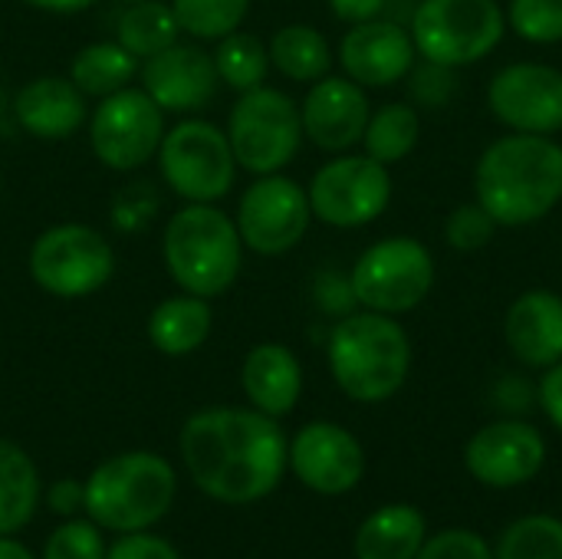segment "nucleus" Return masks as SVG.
<instances>
[{"label": "nucleus", "instance_id": "obj_1", "mask_svg": "<svg viewBox=\"0 0 562 559\" xmlns=\"http://www.w3.org/2000/svg\"><path fill=\"white\" fill-rule=\"evenodd\" d=\"M191 481L214 501L254 504L277 491L290 468V441L257 409H204L181 428Z\"/></svg>", "mask_w": 562, "mask_h": 559}, {"label": "nucleus", "instance_id": "obj_2", "mask_svg": "<svg viewBox=\"0 0 562 559\" xmlns=\"http://www.w3.org/2000/svg\"><path fill=\"white\" fill-rule=\"evenodd\" d=\"M474 201L497 227H527L562 201V145L553 135L510 132L491 142L474 168Z\"/></svg>", "mask_w": 562, "mask_h": 559}, {"label": "nucleus", "instance_id": "obj_3", "mask_svg": "<svg viewBox=\"0 0 562 559\" xmlns=\"http://www.w3.org/2000/svg\"><path fill=\"white\" fill-rule=\"evenodd\" d=\"M326 359L342 395L362 405L389 402L412 372V339L395 316L352 310L329 333Z\"/></svg>", "mask_w": 562, "mask_h": 559}, {"label": "nucleus", "instance_id": "obj_4", "mask_svg": "<svg viewBox=\"0 0 562 559\" xmlns=\"http://www.w3.org/2000/svg\"><path fill=\"white\" fill-rule=\"evenodd\" d=\"M244 241L231 214L214 204L178 208L161 234V257L171 280L194 297H224L244 267Z\"/></svg>", "mask_w": 562, "mask_h": 559}, {"label": "nucleus", "instance_id": "obj_5", "mask_svg": "<svg viewBox=\"0 0 562 559\" xmlns=\"http://www.w3.org/2000/svg\"><path fill=\"white\" fill-rule=\"evenodd\" d=\"M171 465L148 451H125L102 461L86 481V514L115 534H138L158 524L175 501Z\"/></svg>", "mask_w": 562, "mask_h": 559}, {"label": "nucleus", "instance_id": "obj_6", "mask_svg": "<svg viewBox=\"0 0 562 559\" xmlns=\"http://www.w3.org/2000/svg\"><path fill=\"white\" fill-rule=\"evenodd\" d=\"M415 53L428 63L461 69L491 56L507 33L497 0H422L408 23Z\"/></svg>", "mask_w": 562, "mask_h": 559}, {"label": "nucleus", "instance_id": "obj_7", "mask_svg": "<svg viewBox=\"0 0 562 559\" xmlns=\"http://www.w3.org/2000/svg\"><path fill=\"white\" fill-rule=\"evenodd\" d=\"M26 270L33 283L56 300H82L99 293L115 273V250L92 224H53L30 244Z\"/></svg>", "mask_w": 562, "mask_h": 559}, {"label": "nucleus", "instance_id": "obj_8", "mask_svg": "<svg viewBox=\"0 0 562 559\" xmlns=\"http://www.w3.org/2000/svg\"><path fill=\"white\" fill-rule=\"evenodd\" d=\"M224 132L237 168L250 175H277L296 158L303 145L300 105L283 89L263 82L237 96Z\"/></svg>", "mask_w": 562, "mask_h": 559}, {"label": "nucleus", "instance_id": "obj_9", "mask_svg": "<svg viewBox=\"0 0 562 559\" xmlns=\"http://www.w3.org/2000/svg\"><path fill=\"white\" fill-rule=\"evenodd\" d=\"M161 181L184 204H217L231 194L237 178V158L227 132L207 119H184L165 128L158 145Z\"/></svg>", "mask_w": 562, "mask_h": 559}, {"label": "nucleus", "instance_id": "obj_10", "mask_svg": "<svg viewBox=\"0 0 562 559\" xmlns=\"http://www.w3.org/2000/svg\"><path fill=\"white\" fill-rule=\"evenodd\" d=\"M349 283L362 310L402 316L428 300L435 257L418 237H385L359 254Z\"/></svg>", "mask_w": 562, "mask_h": 559}, {"label": "nucleus", "instance_id": "obj_11", "mask_svg": "<svg viewBox=\"0 0 562 559\" xmlns=\"http://www.w3.org/2000/svg\"><path fill=\"white\" fill-rule=\"evenodd\" d=\"M313 217L339 227V231H356L372 221H379L392 201V175L389 165L362 155H336L306 185Z\"/></svg>", "mask_w": 562, "mask_h": 559}, {"label": "nucleus", "instance_id": "obj_12", "mask_svg": "<svg viewBox=\"0 0 562 559\" xmlns=\"http://www.w3.org/2000/svg\"><path fill=\"white\" fill-rule=\"evenodd\" d=\"M165 138V112L138 86L102 96L89 115V145L109 171H135L158 155Z\"/></svg>", "mask_w": 562, "mask_h": 559}, {"label": "nucleus", "instance_id": "obj_13", "mask_svg": "<svg viewBox=\"0 0 562 559\" xmlns=\"http://www.w3.org/2000/svg\"><path fill=\"white\" fill-rule=\"evenodd\" d=\"M237 234L247 250L260 257L290 254L313 224L310 194L286 175H257L237 201Z\"/></svg>", "mask_w": 562, "mask_h": 559}, {"label": "nucleus", "instance_id": "obj_14", "mask_svg": "<svg viewBox=\"0 0 562 559\" xmlns=\"http://www.w3.org/2000/svg\"><path fill=\"white\" fill-rule=\"evenodd\" d=\"M487 105L510 132H562V69L547 63H510L487 86Z\"/></svg>", "mask_w": 562, "mask_h": 559}, {"label": "nucleus", "instance_id": "obj_15", "mask_svg": "<svg viewBox=\"0 0 562 559\" xmlns=\"http://www.w3.org/2000/svg\"><path fill=\"white\" fill-rule=\"evenodd\" d=\"M464 465L471 478L484 488H520L533 481L547 465V441L543 435L517 418L491 422L464 448Z\"/></svg>", "mask_w": 562, "mask_h": 559}, {"label": "nucleus", "instance_id": "obj_16", "mask_svg": "<svg viewBox=\"0 0 562 559\" xmlns=\"http://www.w3.org/2000/svg\"><path fill=\"white\" fill-rule=\"evenodd\" d=\"M293 474L323 497L349 494L366 474V451L359 438L336 422H310L290 441Z\"/></svg>", "mask_w": 562, "mask_h": 559}, {"label": "nucleus", "instance_id": "obj_17", "mask_svg": "<svg viewBox=\"0 0 562 559\" xmlns=\"http://www.w3.org/2000/svg\"><path fill=\"white\" fill-rule=\"evenodd\" d=\"M138 76L158 109L175 115L204 109L221 89L214 56L198 43H171L168 49L148 56L138 66Z\"/></svg>", "mask_w": 562, "mask_h": 559}, {"label": "nucleus", "instance_id": "obj_18", "mask_svg": "<svg viewBox=\"0 0 562 559\" xmlns=\"http://www.w3.org/2000/svg\"><path fill=\"white\" fill-rule=\"evenodd\" d=\"M369 115V96L349 76H323L310 82V92L300 105L303 138H310L319 152L329 155L356 148L366 135Z\"/></svg>", "mask_w": 562, "mask_h": 559}, {"label": "nucleus", "instance_id": "obj_19", "mask_svg": "<svg viewBox=\"0 0 562 559\" xmlns=\"http://www.w3.org/2000/svg\"><path fill=\"white\" fill-rule=\"evenodd\" d=\"M412 33L395 20H369L346 30L339 43L342 72L362 89H389L402 82L415 66Z\"/></svg>", "mask_w": 562, "mask_h": 559}, {"label": "nucleus", "instance_id": "obj_20", "mask_svg": "<svg viewBox=\"0 0 562 559\" xmlns=\"http://www.w3.org/2000/svg\"><path fill=\"white\" fill-rule=\"evenodd\" d=\"M504 343L527 369L562 362V297L553 290L520 293L504 316Z\"/></svg>", "mask_w": 562, "mask_h": 559}, {"label": "nucleus", "instance_id": "obj_21", "mask_svg": "<svg viewBox=\"0 0 562 559\" xmlns=\"http://www.w3.org/2000/svg\"><path fill=\"white\" fill-rule=\"evenodd\" d=\"M13 119L40 142H66L86 119V96L69 76H36L13 96Z\"/></svg>", "mask_w": 562, "mask_h": 559}, {"label": "nucleus", "instance_id": "obj_22", "mask_svg": "<svg viewBox=\"0 0 562 559\" xmlns=\"http://www.w3.org/2000/svg\"><path fill=\"white\" fill-rule=\"evenodd\" d=\"M240 385L257 412L270 418H283L296 409L300 392H303L300 359L283 343H260L244 359Z\"/></svg>", "mask_w": 562, "mask_h": 559}, {"label": "nucleus", "instance_id": "obj_23", "mask_svg": "<svg viewBox=\"0 0 562 559\" xmlns=\"http://www.w3.org/2000/svg\"><path fill=\"white\" fill-rule=\"evenodd\" d=\"M214 329L211 300L194 293H178L161 300L148 313V343L165 356H191L198 353Z\"/></svg>", "mask_w": 562, "mask_h": 559}, {"label": "nucleus", "instance_id": "obj_24", "mask_svg": "<svg viewBox=\"0 0 562 559\" xmlns=\"http://www.w3.org/2000/svg\"><path fill=\"white\" fill-rule=\"evenodd\" d=\"M425 540V514L412 504H389L356 530V559H415Z\"/></svg>", "mask_w": 562, "mask_h": 559}, {"label": "nucleus", "instance_id": "obj_25", "mask_svg": "<svg viewBox=\"0 0 562 559\" xmlns=\"http://www.w3.org/2000/svg\"><path fill=\"white\" fill-rule=\"evenodd\" d=\"M267 49H270V66H277V72L293 82H316V79L329 76V69H333V46L310 23L280 26L270 36Z\"/></svg>", "mask_w": 562, "mask_h": 559}, {"label": "nucleus", "instance_id": "obj_26", "mask_svg": "<svg viewBox=\"0 0 562 559\" xmlns=\"http://www.w3.org/2000/svg\"><path fill=\"white\" fill-rule=\"evenodd\" d=\"M138 76V56H132L119 40H99L82 46L69 63V79L82 96H112Z\"/></svg>", "mask_w": 562, "mask_h": 559}, {"label": "nucleus", "instance_id": "obj_27", "mask_svg": "<svg viewBox=\"0 0 562 559\" xmlns=\"http://www.w3.org/2000/svg\"><path fill=\"white\" fill-rule=\"evenodd\" d=\"M40 501V478L30 455L0 438V537L30 524Z\"/></svg>", "mask_w": 562, "mask_h": 559}, {"label": "nucleus", "instance_id": "obj_28", "mask_svg": "<svg viewBox=\"0 0 562 559\" xmlns=\"http://www.w3.org/2000/svg\"><path fill=\"white\" fill-rule=\"evenodd\" d=\"M178 20L171 3L161 0H135L122 10L119 26H115V40L138 59H148L161 49H168L171 43H178Z\"/></svg>", "mask_w": 562, "mask_h": 559}, {"label": "nucleus", "instance_id": "obj_29", "mask_svg": "<svg viewBox=\"0 0 562 559\" xmlns=\"http://www.w3.org/2000/svg\"><path fill=\"white\" fill-rule=\"evenodd\" d=\"M422 138V119L408 102H389L369 115L362 148L369 158L382 165H398L405 161Z\"/></svg>", "mask_w": 562, "mask_h": 559}, {"label": "nucleus", "instance_id": "obj_30", "mask_svg": "<svg viewBox=\"0 0 562 559\" xmlns=\"http://www.w3.org/2000/svg\"><path fill=\"white\" fill-rule=\"evenodd\" d=\"M211 56H214V69L221 76V86L247 92V89H257L267 82L270 49L254 33H244V30L227 33L224 40H217V49Z\"/></svg>", "mask_w": 562, "mask_h": 559}, {"label": "nucleus", "instance_id": "obj_31", "mask_svg": "<svg viewBox=\"0 0 562 559\" xmlns=\"http://www.w3.org/2000/svg\"><path fill=\"white\" fill-rule=\"evenodd\" d=\"M494 559H562V521L553 514L514 521L501 534Z\"/></svg>", "mask_w": 562, "mask_h": 559}, {"label": "nucleus", "instance_id": "obj_32", "mask_svg": "<svg viewBox=\"0 0 562 559\" xmlns=\"http://www.w3.org/2000/svg\"><path fill=\"white\" fill-rule=\"evenodd\" d=\"M178 26L194 40H224L240 30L250 0H171Z\"/></svg>", "mask_w": 562, "mask_h": 559}, {"label": "nucleus", "instance_id": "obj_33", "mask_svg": "<svg viewBox=\"0 0 562 559\" xmlns=\"http://www.w3.org/2000/svg\"><path fill=\"white\" fill-rule=\"evenodd\" d=\"M507 26L527 43H562V0H510Z\"/></svg>", "mask_w": 562, "mask_h": 559}, {"label": "nucleus", "instance_id": "obj_34", "mask_svg": "<svg viewBox=\"0 0 562 559\" xmlns=\"http://www.w3.org/2000/svg\"><path fill=\"white\" fill-rule=\"evenodd\" d=\"M497 234V221L477 204H458L448 221H445V241L451 250H461V254H474V250H484Z\"/></svg>", "mask_w": 562, "mask_h": 559}, {"label": "nucleus", "instance_id": "obj_35", "mask_svg": "<svg viewBox=\"0 0 562 559\" xmlns=\"http://www.w3.org/2000/svg\"><path fill=\"white\" fill-rule=\"evenodd\" d=\"M43 559H105V544L99 524L89 521H66L56 527L43 547Z\"/></svg>", "mask_w": 562, "mask_h": 559}, {"label": "nucleus", "instance_id": "obj_36", "mask_svg": "<svg viewBox=\"0 0 562 559\" xmlns=\"http://www.w3.org/2000/svg\"><path fill=\"white\" fill-rule=\"evenodd\" d=\"M158 211V194L151 191L148 181H135L122 188L112 201V224L119 231H142Z\"/></svg>", "mask_w": 562, "mask_h": 559}, {"label": "nucleus", "instance_id": "obj_37", "mask_svg": "<svg viewBox=\"0 0 562 559\" xmlns=\"http://www.w3.org/2000/svg\"><path fill=\"white\" fill-rule=\"evenodd\" d=\"M415 559H494V550L474 530H441L422 544Z\"/></svg>", "mask_w": 562, "mask_h": 559}, {"label": "nucleus", "instance_id": "obj_38", "mask_svg": "<svg viewBox=\"0 0 562 559\" xmlns=\"http://www.w3.org/2000/svg\"><path fill=\"white\" fill-rule=\"evenodd\" d=\"M105 559H181L178 550L158 537H148V534H125L122 540H115L109 547Z\"/></svg>", "mask_w": 562, "mask_h": 559}, {"label": "nucleus", "instance_id": "obj_39", "mask_svg": "<svg viewBox=\"0 0 562 559\" xmlns=\"http://www.w3.org/2000/svg\"><path fill=\"white\" fill-rule=\"evenodd\" d=\"M412 72H415V96H418L422 102H428V105H445V102L451 99V92H454L451 72H454V69L425 59V66H422V69L412 66Z\"/></svg>", "mask_w": 562, "mask_h": 559}, {"label": "nucleus", "instance_id": "obj_40", "mask_svg": "<svg viewBox=\"0 0 562 559\" xmlns=\"http://www.w3.org/2000/svg\"><path fill=\"white\" fill-rule=\"evenodd\" d=\"M316 303H319L326 313H333V316H346V313H352V310L359 306L349 277L342 280V277H336V273H323V277H319V283H316Z\"/></svg>", "mask_w": 562, "mask_h": 559}, {"label": "nucleus", "instance_id": "obj_41", "mask_svg": "<svg viewBox=\"0 0 562 559\" xmlns=\"http://www.w3.org/2000/svg\"><path fill=\"white\" fill-rule=\"evenodd\" d=\"M540 405H543L547 418L553 422V428L562 435V362L543 369V379H540Z\"/></svg>", "mask_w": 562, "mask_h": 559}, {"label": "nucleus", "instance_id": "obj_42", "mask_svg": "<svg viewBox=\"0 0 562 559\" xmlns=\"http://www.w3.org/2000/svg\"><path fill=\"white\" fill-rule=\"evenodd\" d=\"M389 0H329V10L336 20L356 26V23H369V20H379L385 13Z\"/></svg>", "mask_w": 562, "mask_h": 559}, {"label": "nucleus", "instance_id": "obj_43", "mask_svg": "<svg viewBox=\"0 0 562 559\" xmlns=\"http://www.w3.org/2000/svg\"><path fill=\"white\" fill-rule=\"evenodd\" d=\"M82 504H86V484H79V481H59V484H53V491H49V507H53L56 514L72 517Z\"/></svg>", "mask_w": 562, "mask_h": 559}, {"label": "nucleus", "instance_id": "obj_44", "mask_svg": "<svg viewBox=\"0 0 562 559\" xmlns=\"http://www.w3.org/2000/svg\"><path fill=\"white\" fill-rule=\"evenodd\" d=\"M23 3L33 7V10H43V13L69 16V13H86V10H92L99 0H23Z\"/></svg>", "mask_w": 562, "mask_h": 559}, {"label": "nucleus", "instance_id": "obj_45", "mask_svg": "<svg viewBox=\"0 0 562 559\" xmlns=\"http://www.w3.org/2000/svg\"><path fill=\"white\" fill-rule=\"evenodd\" d=\"M0 559H33V554L23 544H16V540L0 537Z\"/></svg>", "mask_w": 562, "mask_h": 559}, {"label": "nucleus", "instance_id": "obj_46", "mask_svg": "<svg viewBox=\"0 0 562 559\" xmlns=\"http://www.w3.org/2000/svg\"><path fill=\"white\" fill-rule=\"evenodd\" d=\"M3 112H7V96H3V86H0V119H3Z\"/></svg>", "mask_w": 562, "mask_h": 559}, {"label": "nucleus", "instance_id": "obj_47", "mask_svg": "<svg viewBox=\"0 0 562 559\" xmlns=\"http://www.w3.org/2000/svg\"><path fill=\"white\" fill-rule=\"evenodd\" d=\"M122 3H135V0H122Z\"/></svg>", "mask_w": 562, "mask_h": 559}]
</instances>
